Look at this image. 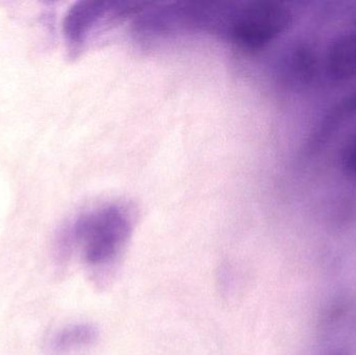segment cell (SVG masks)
I'll return each mask as SVG.
<instances>
[{
	"instance_id": "1",
	"label": "cell",
	"mask_w": 356,
	"mask_h": 355,
	"mask_svg": "<svg viewBox=\"0 0 356 355\" xmlns=\"http://www.w3.org/2000/svg\"><path fill=\"white\" fill-rule=\"evenodd\" d=\"M292 20V12L286 4L266 1L232 10L223 24L226 35L236 45L259 50L286 33Z\"/></svg>"
},
{
	"instance_id": "2",
	"label": "cell",
	"mask_w": 356,
	"mask_h": 355,
	"mask_svg": "<svg viewBox=\"0 0 356 355\" xmlns=\"http://www.w3.org/2000/svg\"><path fill=\"white\" fill-rule=\"evenodd\" d=\"M131 233L129 219L116 208H106L81 217L72 229V238L91 266L110 264L127 243Z\"/></svg>"
},
{
	"instance_id": "3",
	"label": "cell",
	"mask_w": 356,
	"mask_h": 355,
	"mask_svg": "<svg viewBox=\"0 0 356 355\" xmlns=\"http://www.w3.org/2000/svg\"><path fill=\"white\" fill-rule=\"evenodd\" d=\"M328 77L336 83L356 79V31L339 35L328 48L325 58Z\"/></svg>"
},
{
	"instance_id": "4",
	"label": "cell",
	"mask_w": 356,
	"mask_h": 355,
	"mask_svg": "<svg viewBox=\"0 0 356 355\" xmlns=\"http://www.w3.org/2000/svg\"><path fill=\"white\" fill-rule=\"evenodd\" d=\"M284 71L293 85H312L319 72V60L315 49L307 43L293 46L284 58Z\"/></svg>"
},
{
	"instance_id": "5",
	"label": "cell",
	"mask_w": 356,
	"mask_h": 355,
	"mask_svg": "<svg viewBox=\"0 0 356 355\" xmlns=\"http://www.w3.org/2000/svg\"><path fill=\"white\" fill-rule=\"evenodd\" d=\"M104 13L97 2L81 1L75 3L65 16L63 31L67 41L74 48L85 42L100 15Z\"/></svg>"
},
{
	"instance_id": "6",
	"label": "cell",
	"mask_w": 356,
	"mask_h": 355,
	"mask_svg": "<svg viewBox=\"0 0 356 355\" xmlns=\"http://www.w3.org/2000/svg\"><path fill=\"white\" fill-rule=\"evenodd\" d=\"M99 333L93 325L73 324L56 331L48 344L50 355H73L91 347Z\"/></svg>"
},
{
	"instance_id": "7",
	"label": "cell",
	"mask_w": 356,
	"mask_h": 355,
	"mask_svg": "<svg viewBox=\"0 0 356 355\" xmlns=\"http://www.w3.org/2000/svg\"><path fill=\"white\" fill-rule=\"evenodd\" d=\"M340 165L343 174L350 181H356V133L350 135L343 145Z\"/></svg>"
},
{
	"instance_id": "8",
	"label": "cell",
	"mask_w": 356,
	"mask_h": 355,
	"mask_svg": "<svg viewBox=\"0 0 356 355\" xmlns=\"http://www.w3.org/2000/svg\"><path fill=\"white\" fill-rule=\"evenodd\" d=\"M334 114L338 118L344 116H356V90L343 100L342 104H340Z\"/></svg>"
},
{
	"instance_id": "9",
	"label": "cell",
	"mask_w": 356,
	"mask_h": 355,
	"mask_svg": "<svg viewBox=\"0 0 356 355\" xmlns=\"http://www.w3.org/2000/svg\"><path fill=\"white\" fill-rule=\"evenodd\" d=\"M325 355H351L350 352H347V350L340 349V350H334V352H330V354Z\"/></svg>"
}]
</instances>
